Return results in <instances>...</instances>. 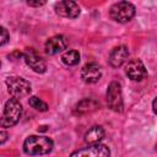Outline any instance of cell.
I'll return each mask as SVG.
<instances>
[{"instance_id": "52a82bcc", "label": "cell", "mask_w": 157, "mask_h": 157, "mask_svg": "<svg viewBox=\"0 0 157 157\" xmlns=\"http://www.w3.org/2000/svg\"><path fill=\"white\" fill-rule=\"evenodd\" d=\"M23 59L25 63L34 71L38 74H43L47 70V64L44 61V59L32 48H27L23 53Z\"/></svg>"}, {"instance_id": "30bf717a", "label": "cell", "mask_w": 157, "mask_h": 157, "mask_svg": "<svg viewBox=\"0 0 157 157\" xmlns=\"http://www.w3.org/2000/svg\"><path fill=\"white\" fill-rule=\"evenodd\" d=\"M66 47H67V39L65 36L61 34L53 36L45 42V53L49 55H55L58 53L64 52Z\"/></svg>"}, {"instance_id": "8992f818", "label": "cell", "mask_w": 157, "mask_h": 157, "mask_svg": "<svg viewBox=\"0 0 157 157\" xmlns=\"http://www.w3.org/2000/svg\"><path fill=\"white\" fill-rule=\"evenodd\" d=\"M54 10L56 15L65 18H76L81 12L78 4L74 0H61L54 5Z\"/></svg>"}, {"instance_id": "5bb4252c", "label": "cell", "mask_w": 157, "mask_h": 157, "mask_svg": "<svg viewBox=\"0 0 157 157\" xmlns=\"http://www.w3.org/2000/svg\"><path fill=\"white\" fill-rule=\"evenodd\" d=\"M104 137V129L99 125L92 126L86 134H85V141L87 144H97L101 142V140Z\"/></svg>"}, {"instance_id": "e0dca14e", "label": "cell", "mask_w": 157, "mask_h": 157, "mask_svg": "<svg viewBox=\"0 0 157 157\" xmlns=\"http://www.w3.org/2000/svg\"><path fill=\"white\" fill-rule=\"evenodd\" d=\"M7 40H9V32L5 27L0 26V45L6 44Z\"/></svg>"}, {"instance_id": "4fadbf2b", "label": "cell", "mask_w": 157, "mask_h": 157, "mask_svg": "<svg viewBox=\"0 0 157 157\" xmlns=\"http://www.w3.org/2000/svg\"><path fill=\"white\" fill-rule=\"evenodd\" d=\"M98 103L94 101V99H91V98H85L82 101H80L76 105H75V114H78V115H82V114H87V113H91L93 110H96L98 108Z\"/></svg>"}, {"instance_id": "9c48e42d", "label": "cell", "mask_w": 157, "mask_h": 157, "mask_svg": "<svg viewBox=\"0 0 157 157\" xmlns=\"http://www.w3.org/2000/svg\"><path fill=\"white\" fill-rule=\"evenodd\" d=\"M125 74L132 81H142L147 76L146 67H145L144 63L139 59H132L126 64Z\"/></svg>"}, {"instance_id": "ffe728a7", "label": "cell", "mask_w": 157, "mask_h": 157, "mask_svg": "<svg viewBox=\"0 0 157 157\" xmlns=\"http://www.w3.org/2000/svg\"><path fill=\"white\" fill-rule=\"evenodd\" d=\"M152 109H153V113H156V99H153L152 102Z\"/></svg>"}, {"instance_id": "7a4b0ae2", "label": "cell", "mask_w": 157, "mask_h": 157, "mask_svg": "<svg viewBox=\"0 0 157 157\" xmlns=\"http://www.w3.org/2000/svg\"><path fill=\"white\" fill-rule=\"evenodd\" d=\"M22 114V105L17 98H10L4 107V113L0 117L1 128H11L17 124Z\"/></svg>"}, {"instance_id": "44dd1931", "label": "cell", "mask_w": 157, "mask_h": 157, "mask_svg": "<svg viewBox=\"0 0 157 157\" xmlns=\"http://www.w3.org/2000/svg\"><path fill=\"white\" fill-rule=\"evenodd\" d=\"M0 66H1V63H0Z\"/></svg>"}, {"instance_id": "d6986e66", "label": "cell", "mask_w": 157, "mask_h": 157, "mask_svg": "<svg viewBox=\"0 0 157 157\" xmlns=\"http://www.w3.org/2000/svg\"><path fill=\"white\" fill-rule=\"evenodd\" d=\"M6 140H7V132H6V131H1V130H0V145H1V144H4Z\"/></svg>"}, {"instance_id": "9a60e30c", "label": "cell", "mask_w": 157, "mask_h": 157, "mask_svg": "<svg viewBox=\"0 0 157 157\" xmlns=\"http://www.w3.org/2000/svg\"><path fill=\"white\" fill-rule=\"evenodd\" d=\"M61 61L67 66H75L80 63V53L77 50H65L61 54Z\"/></svg>"}, {"instance_id": "277c9868", "label": "cell", "mask_w": 157, "mask_h": 157, "mask_svg": "<svg viewBox=\"0 0 157 157\" xmlns=\"http://www.w3.org/2000/svg\"><path fill=\"white\" fill-rule=\"evenodd\" d=\"M6 86H7V91L13 97V98H23L27 97L31 93L32 86L31 83L25 80L23 77L20 76H10L6 78Z\"/></svg>"}, {"instance_id": "8fae6325", "label": "cell", "mask_w": 157, "mask_h": 157, "mask_svg": "<svg viewBox=\"0 0 157 157\" xmlns=\"http://www.w3.org/2000/svg\"><path fill=\"white\" fill-rule=\"evenodd\" d=\"M101 76H102V69L96 63L86 64L81 69V78L86 83H96L99 81Z\"/></svg>"}, {"instance_id": "3957f363", "label": "cell", "mask_w": 157, "mask_h": 157, "mask_svg": "<svg viewBox=\"0 0 157 157\" xmlns=\"http://www.w3.org/2000/svg\"><path fill=\"white\" fill-rule=\"evenodd\" d=\"M135 6L129 2V1H118L110 6L109 10V16L113 21L119 22V23H125L129 22L134 16H135Z\"/></svg>"}, {"instance_id": "ac0fdd59", "label": "cell", "mask_w": 157, "mask_h": 157, "mask_svg": "<svg viewBox=\"0 0 157 157\" xmlns=\"http://www.w3.org/2000/svg\"><path fill=\"white\" fill-rule=\"evenodd\" d=\"M47 0H27V4L32 7H40L43 5H45Z\"/></svg>"}, {"instance_id": "7c38bea8", "label": "cell", "mask_w": 157, "mask_h": 157, "mask_svg": "<svg viewBox=\"0 0 157 157\" xmlns=\"http://www.w3.org/2000/svg\"><path fill=\"white\" fill-rule=\"evenodd\" d=\"M129 58V50L125 45H118L113 48V50L109 54V64L113 67L121 66Z\"/></svg>"}, {"instance_id": "2e32d148", "label": "cell", "mask_w": 157, "mask_h": 157, "mask_svg": "<svg viewBox=\"0 0 157 157\" xmlns=\"http://www.w3.org/2000/svg\"><path fill=\"white\" fill-rule=\"evenodd\" d=\"M29 105L32 108H34L36 110H39V112H47L48 110V104L36 96H32L29 98Z\"/></svg>"}, {"instance_id": "ba28073f", "label": "cell", "mask_w": 157, "mask_h": 157, "mask_svg": "<svg viewBox=\"0 0 157 157\" xmlns=\"http://www.w3.org/2000/svg\"><path fill=\"white\" fill-rule=\"evenodd\" d=\"M109 155H110L109 148L105 145H102L99 142L88 144L87 147H83L71 153V156H83V157H105Z\"/></svg>"}, {"instance_id": "6da1fadb", "label": "cell", "mask_w": 157, "mask_h": 157, "mask_svg": "<svg viewBox=\"0 0 157 157\" xmlns=\"http://www.w3.org/2000/svg\"><path fill=\"white\" fill-rule=\"evenodd\" d=\"M53 140L48 136H39V135H31L23 142V151L31 156L45 155L53 150Z\"/></svg>"}, {"instance_id": "5b68a950", "label": "cell", "mask_w": 157, "mask_h": 157, "mask_svg": "<svg viewBox=\"0 0 157 157\" xmlns=\"http://www.w3.org/2000/svg\"><path fill=\"white\" fill-rule=\"evenodd\" d=\"M107 103L108 107L117 112L121 113L124 104H123V94H121V86L119 82L113 81L109 83L108 90H107Z\"/></svg>"}]
</instances>
